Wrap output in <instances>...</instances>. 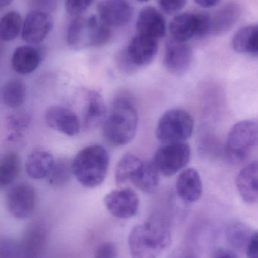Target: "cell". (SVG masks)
Returning a JSON list of instances; mask_svg holds the SVG:
<instances>
[{"label": "cell", "mask_w": 258, "mask_h": 258, "mask_svg": "<svg viewBox=\"0 0 258 258\" xmlns=\"http://www.w3.org/2000/svg\"><path fill=\"white\" fill-rule=\"evenodd\" d=\"M87 20L86 47L101 48L109 43L112 39V32L110 26L96 15H92Z\"/></svg>", "instance_id": "d4e9b609"}, {"label": "cell", "mask_w": 258, "mask_h": 258, "mask_svg": "<svg viewBox=\"0 0 258 258\" xmlns=\"http://www.w3.org/2000/svg\"><path fill=\"white\" fill-rule=\"evenodd\" d=\"M194 119L186 110L173 109L162 115L156 127V137L164 144L185 142L192 136Z\"/></svg>", "instance_id": "5b68a950"}, {"label": "cell", "mask_w": 258, "mask_h": 258, "mask_svg": "<svg viewBox=\"0 0 258 258\" xmlns=\"http://www.w3.org/2000/svg\"><path fill=\"white\" fill-rule=\"evenodd\" d=\"M195 4L198 5L203 9H212L218 6L221 0H194Z\"/></svg>", "instance_id": "60d3db41"}, {"label": "cell", "mask_w": 258, "mask_h": 258, "mask_svg": "<svg viewBox=\"0 0 258 258\" xmlns=\"http://www.w3.org/2000/svg\"><path fill=\"white\" fill-rule=\"evenodd\" d=\"M142 162L136 155L127 154L123 156L115 168V180L118 186H125L130 182L132 175Z\"/></svg>", "instance_id": "4dcf8cb0"}, {"label": "cell", "mask_w": 258, "mask_h": 258, "mask_svg": "<svg viewBox=\"0 0 258 258\" xmlns=\"http://www.w3.org/2000/svg\"><path fill=\"white\" fill-rule=\"evenodd\" d=\"M13 1L14 0H0V9H3L8 7L13 3Z\"/></svg>", "instance_id": "b9f144b4"}, {"label": "cell", "mask_w": 258, "mask_h": 258, "mask_svg": "<svg viewBox=\"0 0 258 258\" xmlns=\"http://www.w3.org/2000/svg\"><path fill=\"white\" fill-rule=\"evenodd\" d=\"M87 36V20L77 16L71 21L67 33L68 46L74 50H80L86 47Z\"/></svg>", "instance_id": "f1b7e54d"}, {"label": "cell", "mask_w": 258, "mask_h": 258, "mask_svg": "<svg viewBox=\"0 0 258 258\" xmlns=\"http://www.w3.org/2000/svg\"><path fill=\"white\" fill-rule=\"evenodd\" d=\"M104 204L112 216L118 219L127 220L137 214L139 199L131 188L123 187L106 194Z\"/></svg>", "instance_id": "9c48e42d"}, {"label": "cell", "mask_w": 258, "mask_h": 258, "mask_svg": "<svg viewBox=\"0 0 258 258\" xmlns=\"http://www.w3.org/2000/svg\"><path fill=\"white\" fill-rule=\"evenodd\" d=\"M42 61V52L33 45H21L14 51L12 67L15 72L22 75L31 74Z\"/></svg>", "instance_id": "ffe728a7"}, {"label": "cell", "mask_w": 258, "mask_h": 258, "mask_svg": "<svg viewBox=\"0 0 258 258\" xmlns=\"http://www.w3.org/2000/svg\"><path fill=\"white\" fill-rule=\"evenodd\" d=\"M107 116V107L101 94L95 90L86 92L82 117V128L86 132L95 130L98 127L102 126Z\"/></svg>", "instance_id": "5bb4252c"}, {"label": "cell", "mask_w": 258, "mask_h": 258, "mask_svg": "<svg viewBox=\"0 0 258 258\" xmlns=\"http://www.w3.org/2000/svg\"><path fill=\"white\" fill-rule=\"evenodd\" d=\"M36 206V190L28 183H17L8 192L6 206L11 215L16 219L25 220L31 217Z\"/></svg>", "instance_id": "ba28073f"}, {"label": "cell", "mask_w": 258, "mask_h": 258, "mask_svg": "<svg viewBox=\"0 0 258 258\" xmlns=\"http://www.w3.org/2000/svg\"><path fill=\"white\" fill-rule=\"evenodd\" d=\"M56 160L49 152L35 150L27 156L25 170L27 175L33 180H42L49 175Z\"/></svg>", "instance_id": "7402d4cb"}, {"label": "cell", "mask_w": 258, "mask_h": 258, "mask_svg": "<svg viewBox=\"0 0 258 258\" xmlns=\"http://www.w3.org/2000/svg\"><path fill=\"white\" fill-rule=\"evenodd\" d=\"M192 48L186 42L173 39L168 41L165 45L163 63L170 74L176 76L186 74L192 64Z\"/></svg>", "instance_id": "30bf717a"}, {"label": "cell", "mask_w": 258, "mask_h": 258, "mask_svg": "<svg viewBox=\"0 0 258 258\" xmlns=\"http://www.w3.org/2000/svg\"><path fill=\"white\" fill-rule=\"evenodd\" d=\"M126 50L132 63L139 69L152 63L159 51V42L156 39L136 34Z\"/></svg>", "instance_id": "9a60e30c"}, {"label": "cell", "mask_w": 258, "mask_h": 258, "mask_svg": "<svg viewBox=\"0 0 258 258\" xmlns=\"http://www.w3.org/2000/svg\"><path fill=\"white\" fill-rule=\"evenodd\" d=\"M130 183L145 194H153L160 183V173L151 162H142L136 168L130 179Z\"/></svg>", "instance_id": "44dd1931"}, {"label": "cell", "mask_w": 258, "mask_h": 258, "mask_svg": "<svg viewBox=\"0 0 258 258\" xmlns=\"http://www.w3.org/2000/svg\"><path fill=\"white\" fill-rule=\"evenodd\" d=\"M48 240V231L42 223L35 222L24 231L21 245L23 258H39L45 251Z\"/></svg>", "instance_id": "e0dca14e"}, {"label": "cell", "mask_w": 258, "mask_h": 258, "mask_svg": "<svg viewBox=\"0 0 258 258\" xmlns=\"http://www.w3.org/2000/svg\"><path fill=\"white\" fill-rule=\"evenodd\" d=\"M245 252L247 258H258V231L253 234Z\"/></svg>", "instance_id": "f35d334b"}, {"label": "cell", "mask_w": 258, "mask_h": 258, "mask_svg": "<svg viewBox=\"0 0 258 258\" xmlns=\"http://www.w3.org/2000/svg\"><path fill=\"white\" fill-rule=\"evenodd\" d=\"M21 160L16 152L5 153L0 161V185L6 187L12 184L19 176Z\"/></svg>", "instance_id": "4316f807"}, {"label": "cell", "mask_w": 258, "mask_h": 258, "mask_svg": "<svg viewBox=\"0 0 258 258\" xmlns=\"http://www.w3.org/2000/svg\"><path fill=\"white\" fill-rule=\"evenodd\" d=\"M171 225L162 214H154L142 224L135 226L128 236L131 258H159L171 245Z\"/></svg>", "instance_id": "6da1fadb"}, {"label": "cell", "mask_w": 258, "mask_h": 258, "mask_svg": "<svg viewBox=\"0 0 258 258\" xmlns=\"http://www.w3.org/2000/svg\"><path fill=\"white\" fill-rule=\"evenodd\" d=\"M53 27V18L48 12L33 10L24 19L21 37L24 42L36 45L45 40Z\"/></svg>", "instance_id": "8fae6325"}, {"label": "cell", "mask_w": 258, "mask_h": 258, "mask_svg": "<svg viewBox=\"0 0 258 258\" xmlns=\"http://www.w3.org/2000/svg\"><path fill=\"white\" fill-rule=\"evenodd\" d=\"M165 17L156 8L147 6L139 12L136 20L137 34L151 39H162L166 34Z\"/></svg>", "instance_id": "2e32d148"}, {"label": "cell", "mask_w": 258, "mask_h": 258, "mask_svg": "<svg viewBox=\"0 0 258 258\" xmlns=\"http://www.w3.org/2000/svg\"><path fill=\"white\" fill-rule=\"evenodd\" d=\"M176 191L180 200L185 203L198 201L202 194V181L198 171L189 168L181 171L176 181Z\"/></svg>", "instance_id": "ac0fdd59"}, {"label": "cell", "mask_w": 258, "mask_h": 258, "mask_svg": "<svg viewBox=\"0 0 258 258\" xmlns=\"http://www.w3.org/2000/svg\"><path fill=\"white\" fill-rule=\"evenodd\" d=\"M169 30L172 39L178 42L204 37L210 35V15L190 12L180 14L170 23Z\"/></svg>", "instance_id": "8992f818"}, {"label": "cell", "mask_w": 258, "mask_h": 258, "mask_svg": "<svg viewBox=\"0 0 258 258\" xmlns=\"http://www.w3.org/2000/svg\"><path fill=\"white\" fill-rule=\"evenodd\" d=\"M94 0H65V9L67 12L72 16H80L87 10Z\"/></svg>", "instance_id": "d590c367"}, {"label": "cell", "mask_w": 258, "mask_h": 258, "mask_svg": "<svg viewBox=\"0 0 258 258\" xmlns=\"http://www.w3.org/2000/svg\"><path fill=\"white\" fill-rule=\"evenodd\" d=\"M241 198L248 204H258V161L244 167L236 180Z\"/></svg>", "instance_id": "d6986e66"}, {"label": "cell", "mask_w": 258, "mask_h": 258, "mask_svg": "<svg viewBox=\"0 0 258 258\" xmlns=\"http://www.w3.org/2000/svg\"><path fill=\"white\" fill-rule=\"evenodd\" d=\"M109 159V153L102 146H87L72 159L73 174L85 187H97L104 183L107 177Z\"/></svg>", "instance_id": "3957f363"}, {"label": "cell", "mask_w": 258, "mask_h": 258, "mask_svg": "<svg viewBox=\"0 0 258 258\" xmlns=\"http://www.w3.org/2000/svg\"><path fill=\"white\" fill-rule=\"evenodd\" d=\"M98 16L110 27H124L131 21L133 9L128 0H101Z\"/></svg>", "instance_id": "4fadbf2b"}, {"label": "cell", "mask_w": 258, "mask_h": 258, "mask_svg": "<svg viewBox=\"0 0 258 258\" xmlns=\"http://www.w3.org/2000/svg\"><path fill=\"white\" fill-rule=\"evenodd\" d=\"M188 0H159V5L162 12L167 15H174L183 10Z\"/></svg>", "instance_id": "74e56055"}, {"label": "cell", "mask_w": 258, "mask_h": 258, "mask_svg": "<svg viewBox=\"0 0 258 258\" xmlns=\"http://www.w3.org/2000/svg\"><path fill=\"white\" fill-rule=\"evenodd\" d=\"M212 258H239L237 254L230 249L220 248L214 254Z\"/></svg>", "instance_id": "ab89813d"}, {"label": "cell", "mask_w": 258, "mask_h": 258, "mask_svg": "<svg viewBox=\"0 0 258 258\" xmlns=\"http://www.w3.org/2000/svg\"><path fill=\"white\" fill-rule=\"evenodd\" d=\"M0 258H23L21 242H18L11 238H1Z\"/></svg>", "instance_id": "836d02e7"}, {"label": "cell", "mask_w": 258, "mask_h": 258, "mask_svg": "<svg viewBox=\"0 0 258 258\" xmlns=\"http://www.w3.org/2000/svg\"><path fill=\"white\" fill-rule=\"evenodd\" d=\"M26 95L27 88L21 79L14 78L6 82L2 91L3 104L13 110L19 109L24 104Z\"/></svg>", "instance_id": "484cf974"}, {"label": "cell", "mask_w": 258, "mask_h": 258, "mask_svg": "<svg viewBox=\"0 0 258 258\" xmlns=\"http://www.w3.org/2000/svg\"><path fill=\"white\" fill-rule=\"evenodd\" d=\"M22 18L18 12L11 11L2 17L0 21V36L2 40L10 42L16 39L22 31Z\"/></svg>", "instance_id": "f546056e"}, {"label": "cell", "mask_w": 258, "mask_h": 258, "mask_svg": "<svg viewBox=\"0 0 258 258\" xmlns=\"http://www.w3.org/2000/svg\"><path fill=\"white\" fill-rule=\"evenodd\" d=\"M30 118L28 113L16 109L7 118V128L10 131L8 139L18 141L22 138V132L30 125Z\"/></svg>", "instance_id": "d6a6232c"}, {"label": "cell", "mask_w": 258, "mask_h": 258, "mask_svg": "<svg viewBox=\"0 0 258 258\" xmlns=\"http://www.w3.org/2000/svg\"><path fill=\"white\" fill-rule=\"evenodd\" d=\"M139 115L134 101L128 95H118L101 126L103 137L111 145H127L136 136Z\"/></svg>", "instance_id": "7a4b0ae2"}, {"label": "cell", "mask_w": 258, "mask_h": 258, "mask_svg": "<svg viewBox=\"0 0 258 258\" xmlns=\"http://www.w3.org/2000/svg\"><path fill=\"white\" fill-rule=\"evenodd\" d=\"M240 17V9L237 5L229 3L210 15V35H221L229 31Z\"/></svg>", "instance_id": "603a6c76"}, {"label": "cell", "mask_w": 258, "mask_h": 258, "mask_svg": "<svg viewBox=\"0 0 258 258\" xmlns=\"http://www.w3.org/2000/svg\"><path fill=\"white\" fill-rule=\"evenodd\" d=\"M232 45L236 52L258 56V24L245 26L238 30Z\"/></svg>", "instance_id": "cb8c5ba5"}, {"label": "cell", "mask_w": 258, "mask_h": 258, "mask_svg": "<svg viewBox=\"0 0 258 258\" xmlns=\"http://www.w3.org/2000/svg\"><path fill=\"white\" fill-rule=\"evenodd\" d=\"M136 1L140 2V3H145V2L149 1V0H136Z\"/></svg>", "instance_id": "7bdbcfd3"}, {"label": "cell", "mask_w": 258, "mask_h": 258, "mask_svg": "<svg viewBox=\"0 0 258 258\" xmlns=\"http://www.w3.org/2000/svg\"><path fill=\"white\" fill-rule=\"evenodd\" d=\"M72 175V160L62 158L55 162L47 182L53 187H62L70 181Z\"/></svg>", "instance_id": "1f68e13d"}, {"label": "cell", "mask_w": 258, "mask_h": 258, "mask_svg": "<svg viewBox=\"0 0 258 258\" xmlns=\"http://www.w3.org/2000/svg\"><path fill=\"white\" fill-rule=\"evenodd\" d=\"M115 61L118 69L124 74L131 75L138 71V68L130 60L126 48H123L117 54Z\"/></svg>", "instance_id": "e575fe53"}, {"label": "cell", "mask_w": 258, "mask_h": 258, "mask_svg": "<svg viewBox=\"0 0 258 258\" xmlns=\"http://www.w3.org/2000/svg\"><path fill=\"white\" fill-rule=\"evenodd\" d=\"M118 248L112 242H105L100 244L94 253V258H118Z\"/></svg>", "instance_id": "8d00e7d4"}, {"label": "cell", "mask_w": 258, "mask_h": 258, "mask_svg": "<svg viewBox=\"0 0 258 258\" xmlns=\"http://www.w3.org/2000/svg\"><path fill=\"white\" fill-rule=\"evenodd\" d=\"M257 145L258 119H244L235 124L227 135L226 156L231 163H241Z\"/></svg>", "instance_id": "277c9868"}, {"label": "cell", "mask_w": 258, "mask_h": 258, "mask_svg": "<svg viewBox=\"0 0 258 258\" xmlns=\"http://www.w3.org/2000/svg\"><path fill=\"white\" fill-rule=\"evenodd\" d=\"M45 122L50 128L68 137L77 136L82 128L77 115L62 106H53L47 109Z\"/></svg>", "instance_id": "7c38bea8"}, {"label": "cell", "mask_w": 258, "mask_h": 258, "mask_svg": "<svg viewBox=\"0 0 258 258\" xmlns=\"http://www.w3.org/2000/svg\"><path fill=\"white\" fill-rule=\"evenodd\" d=\"M191 157L189 146L185 142L164 144L156 151L153 163L160 174L171 177L189 163Z\"/></svg>", "instance_id": "52a82bcc"}, {"label": "cell", "mask_w": 258, "mask_h": 258, "mask_svg": "<svg viewBox=\"0 0 258 258\" xmlns=\"http://www.w3.org/2000/svg\"><path fill=\"white\" fill-rule=\"evenodd\" d=\"M254 232L251 227L242 222H235L228 226L226 230L227 242L239 251H246L248 243Z\"/></svg>", "instance_id": "83f0119b"}]
</instances>
